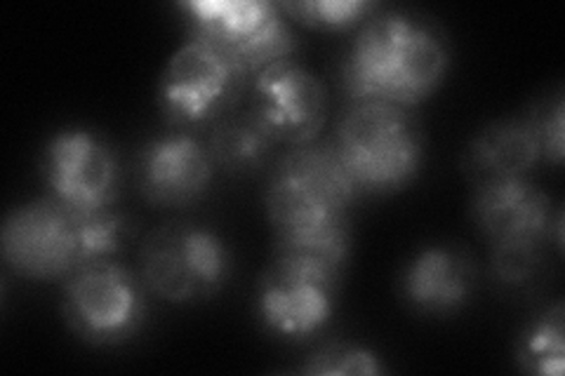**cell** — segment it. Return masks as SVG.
Instances as JSON below:
<instances>
[{"label":"cell","mask_w":565,"mask_h":376,"mask_svg":"<svg viewBox=\"0 0 565 376\" xmlns=\"http://www.w3.org/2000/svg\"><path fill=\"white\" fill-rule=\"evenodd\" d=\"M542 160L540 141L527 116L490 122L471 139L467 149V172L473 184L490 179L530 176Z\"/></svg>","instance_id":"cell-14"},{"label":"cell","mask_w":565,"mask_h":376,"mask_svg":"<svg viewBox=\"0 0 565 376\" xmlns=\"http://www.w3.org/2000/svg\"><path fill=\"white\" fill-rule=\"evenodd\" d=\"M145 282L126 266L104 259L81 266L64 280V318L97 346L126 342L145 322Z\"/></svg>","instance_id":"cell-6"},{"label":"cell","mask_w":565,"mask_h":376,"mask_svg":"<svg viewBox=\"0 0 565 376\" xmlns=\"http://www.w3.org/2000/svg\"><path fill=\"white\" fill-rule=\"evenodd\" d=\"M247 87L250 80L224 50L189 39L163 68L158 101L174 125H205L236 111Z\"/></svg>","instance_id":"cell-5"},{"label":"cell","mask_w":565,"mask_h":376,"mask_svg":"<svg viewBox=\"0 0 565 376\" xmlns=\"http://www.w3.org/2000/svg\"><path fill=\"white\" fill-rule=\"evenodd\" d=\"M330 144L361 193L405 189L424 160V139L413 114L384 101L351 104Z\"/></svg>","instance_id":"cell-2"},{"label":"cell","mask_w":565,"mask_h":376,"mask_svg":"<svg viewBox=\"0 0 565 376\" xmlns=\"http://www.w3.org/2000/svg\"><path fill=\"white\" fill-rule=\"evenodd\" d=\"M565 311L563 301H556L530 322L519 342L516 357L525 372L537 376H561L565 367V342H563Z\"/></svg>","instance_id":"cell-17"},{"label":"cell","mask_w":565,"mask_h":376,"mask_svg":"<svg viewBox=\"0 0 565 376\" xmlns=\"http://www.w3.org/2000/svg\"><path fill=\"white\" fill-rule=\"evenodd\" d=\"M232 249L215 228L191 222L158 226L141 245L139 278L168 303H199L232 278Z\"/></svg>","instance_id":"cell-4"},{"label":"cell","mask_w":565,"mask_h":376,"mask_svg":"<svg viewBox=\"0 0 565 376\" xmlns=\"http://www.w3.org/2000/svg\"><path fill=\"white\" fill-rule=\"evenodd\" d=\"M448 68V43L429 22L408 12H380L359 26L342 64V87L351 104L411 109L436 93Z\"/></svg>","instance_id":"cell-1"},{"label":"cell","mask_w":565,"mask_h":376,"mask_svg":"<svg viewBox=\"0 0 565 376\" xmlns=\"http://www.w3.org/2000/svg\"><path fill=\"white\" fill-rule=\"evenodd\" d=\"M542 247H492V271L509 288H525L540 273Z\"/></svg>","instance_id":"cell-22"},{"label":"cell","mask_w":565,"mask_h":376,"mask_svg":"<svg viewBox=\"0 0 565 376\" xmlns=\"http://www.w3.org/2000/svg\"><path fill=\"white\" fill-rule=\"evenodd\" d=\"M78 219L85 264L114 259L122 249V245L128 243L132 230L130 222L114 207L93 214H78Z\"/></svg>","instance_id":"cell-20"},{"label":"cell","mask_w":565,"mask_h":376,"mask_svg":"<svg viewBox=\"0 0 565 376\" xmlns=\"http://www.w3.org/2000/svg\"><path fill=\"white\" fill-rule=\"evenodd\" d=\"M344 273L309 259L274 253L257 284L262 325L282 339H307L321 332L332 313Z\"/></svg>","instance_id":"cell-7"},{"label":"cell","mask_w":565,"mask_h":376,"mask_svg":"<svg viewBox=\"0 0 565 376\" xmlns=\"http://www.w3.org/2000/svg\"><path fill=\"white\" fill-rule=\"evenodd\" d=\"M471 217L490 247H546L563 243V214L530 176L473 184Z\"/></svg>","instance_id":"cell-10"},{"label":"cell","mask_w":565,"mask_h":376,"mask_svg":"<svg viewBox=\"0 0 565 376\" xmlns=\"http://www.w3.org/2000/svg\"><path fill=\"white\" fill-rule=\"evenodd\" d=\"M250 114L276 144L305 147L318 141L326 116L328 93L313 71L295 57L280 62L250 80Z\"/></svg>","instance_id":"cell-11"},{"label":"cell","mask_w":565,"mask_h":376,"mask_svg":"<svg viewBox=\"0 0 565 376\" xmlns=\"http://www.w3.org/2000/svg\"><path fill=\"white\" fill-rule=\"evenodd\" d=\"M359 195L330 141H311L278 160L264 203L276 236H290L347 224Z\"/></svg>","instance_id":"cell-3"},{"label":"cell","mask_w":565,"mask_h":376,"mask_svg":"<svg viewBox=\"0 0 565 376\" xmlns=\"http://www.w3.org/2000/svg\"><path fill=\"white\" fill-rule=\"evenodd\" d=\"M191 39L224 50L228 57L278 12L267 0H189L180 3Z\"/></svg>","instance_id":"cell-15"},{"label":"cell","mask_w":565,"mask_h":376,"mask_svg":"<svg viewBox=\"0 0 565 376\" xmlns=\"http://www.w3.org/2000/svg\"><path fill=\"white\" fill-rule=\"evenodd\" d=\"M280 12L292 20L321 31H344L363 24L377 10L370 0H297V3H280Z\"/></svg>","instance_id":"cell-18"},{"label":"cell","mask_w":565,"mask_h":376,"mask_svg":"<svg viewBox=\"0 0 565 376\" xmlns=\"http://www.w3.org/2000/svg\"><path fill=\"white\" fill-rule=\"evenodd\" d=\"M205 147L217 170L228 174H253L267 168L278 144L247 109L245 114L232 111L212 122Z\"/></svg>","instance_id":"cell-16"},{"label":"cell","mask_w":565,"mask_h":376,"mask_svg":"<svg viewBox=\"0 0 565 376\" xmlns=\"http://www.w3.org/2000/svg\"><path fill=\"white\" fill-rule=\"evenodd\" d=\"M41 168L50 198L76 214L109 210L118 198V158L90 130L57 132L47 141Z\"/></svg>","instance_id":"cell-9"},{"label":"cell","mask_w":565,"mask_h":376,"mask_svg":"<svg viewBox=\"0 0 565 376\" xmlns=\"http://www.w3.org/2000/svg\"><path fill=\"white\" fill-rule=\"evenodd\" d=\"M476 288L473 259L457 245L424 247L403 268V299L419 313L450 315L465 309Z\"/></svg>","instance_id":"cell-13"},{"label":"cell","mask_w":565,"mask_h":376,"mask_svg":"<svg viewBox=\"0 0 565 376\" xmlns=\"http://www.w3.org/2000/svg\"><path fill=\"white\" fill-rule=\"evenodd\" d=\"M563 116L565 101L561 93L542 97L527 114V120L533 125L535 137L540 141L542 160L552 165H561L563 160Z\"/></svg>","instance_id":"cell-21"},{"label":"cell","mask_w":565,"mask_h":376,"mask_svg":"<svg viewBox=\"0 0 565 376\" xmlns=\"http://www.w3.org/2000/svg\"><path fill=\"white\" fill-rule=\"evenodd\" d=\"M299 369L313 376H373L386 372L375 351L349 342L318 348Z\"/></svg>","instance_id":"cell-19"},{"label":"cell","mask_w":565,"mask_h":376,"mask_svg":"<svg viewBox=\"0 0 565 376\" xmlns=\"http://www.w3.org/2000/svg\"><path fill=\"white\" fill-rule=\"evenodd\" d=\"M205 141L189 132H168L147 141L137 160V184L161 207H186L203 198L215 176Z\"/></svg>","instance_id":"cell-12"},{"label":"cell","mask_w":565,"mask_h":376,"mask_svg":"<svg viewBox=\"0 0 565 376\" xmlns=\"http://www.w3.org/2000/svg\"><path fill=\"white\" fill-rule=\"evenodd\" d=\"M0 249L12 271L29 280H66L85 264L78 214L50 195L8 214Z\"/></svg>","instance_id":"cell-8"}]
</instances>
